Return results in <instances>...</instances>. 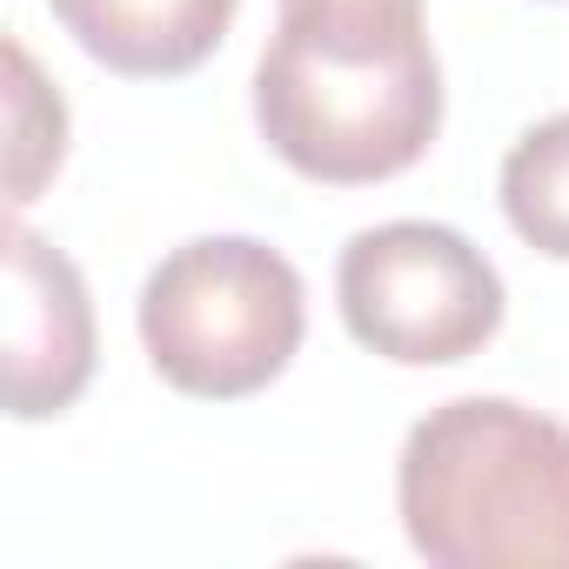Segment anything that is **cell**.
Instances as JSON below:
<instances>
[{
    "instance_id": "obj_7",
    "label": "cell",
    "mask_w": 569,
    "mask_h": 569,
    "mask_svg": "<svg viewBox=\"0 0 569 569\" xmlns=\"http://www.w3.org/2000/svg\"><path fill=\"white\" fill-rule=\"evenodd\" d=\"M502 221L549 261H569V108L522 128L502 154Z\"/></svg>"
},
{
    "instance_id": "obj_3",
    "label": "cell",
    "mask_w": 569,
    "mask_h": 569,
    "mask_svg": "<svg viewBox=\"0 0 569 569\" xmlns=\"http://www.w3.org/2000/svg\"><path fill=\"white\" fill-rule=\"evenodd\" d=\"M134 329L174 396L248 402L289 376L309 289L296 261L254 234H194L148 268Z\"/></svg>"
},
{
    "instance_id": "obj_4",
    "label": "cell",
    "mask_w": 569,
    "mask_h": 569,
    "mask_svg": "<svg viewBox=\"0 0 569 569\" xmlns=\"http://www.w3.org/2000/svg\"><path fill=\"white\" fill-rule=\"evenodd\" d=\"M342 329L402 369H449L496 342L502 329V274L496 261L442 221H376L349 234L336 261Z\"/></svg>"
},
{
    "instance_id": "obj_5",
    "label": "cell",
    "mask_w": 569,
    "mask_h": 569,
    "mask_svg": "<svg viewBox=\"0 0 569 569\" xmlns=\"http://www.w3.org/2000/svg\"><path fill=\"white\" fill-rule=\"evenodd\" d=\"M94 382V302L81 268L34 234L21 214L8 221V396L14 422H48L81 402Z\"/></svg>"
},
{
    "instance_id": "obj_6",
    "label": "cell",
    "mask_w": 569,
    "mask_h": 569,
    "mask_svg": "<svg viewBox=\"0 0 569 569\" xmlns=\"http://www.w3.org/2000/svg\"><path fill=\"white\" fill-rule=\"evenodd\" d=\"M68 41L128 81H181L234 28L241 0H48Z\"/></svg>"
},
{
    "instance_id": "obj_9",
    "label": "cell",
    "mask_w": 569,
    "mask_h": 569,
    "mask_svg": "<svg viewBox=\"0 0 569 569\" xmlns=\"http://www.w3.org/2000/svg\"><path fill=\"white\" fill-rule=\"evenodd\" d=\"M281 8H316V0H281Z\"/></svg>"
},
{
    "instance_id": "obj_8",
    "label": "cell",
    "mask_w": 569,
    "mask_h": 569,
    "mask_svg": "<svg viewBox=\"0 0 569 569\" xmlns=\"http://www.w3.org/2000/svg\"><path fill=\"white\" fill-rule=\"evenodd\" d=\"M61 161H68V101L48 88L34 54L8 41V208L21 214L28 201H41Z\"/></svg>"
},
{
    "instance_id": "obj_1",
    "label": "cell",
    "mask_w": 569,
    "mask_h": 569,
    "mask_svg": "<svg viewBox=\"0 0 569 569\" xmlns=\"http://www.w3.org/2000/svg\"><path fill=\"white\" fill-rule=\"evenodd\" d=\"M254 128L281 168L322 188L409 174L442 134V61L422 0L281 8L254 61Z\"/></svg>"
},
{
    "instance_id": "obj_2",
    "label": "cell",
    "mask_w": 569,
    "mask_h": 569,
    "mask_svg": "<svg viewBox=\"0 0 569 569\" xmlns=\"http://www.w3.org/2000/svg\"><path fill=\"white\" fill-rule=\"evenodd\" d=\"M396 516L436 569H569V422L456 396L396 456Z\"/></svg>"
}]
</instances>
